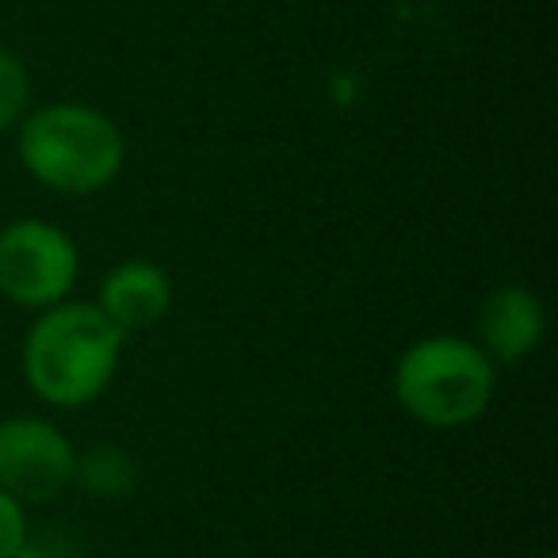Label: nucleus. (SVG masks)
Listing matches in <instances>:
<instances>
[{
  "instance_id": "20e7f679",
  "label": "nucleus",
  "mask_w": 558,
  "mask_h": 558,
  "mask_svg": "<svg viewBox=\"0 0 558 558\" xmlns=\"http://www.w3.org/2000/svg\"><path fill=\"white\" fill-rule=\"evenodd\" d=\"M81 248L58 222L16 218L0 226V295L24 311L65 303L77 288Z\"/></svg>"
},
{
  "instance_id": "9b49d317",
  "label": "nucleus",
  "mask_w": 558,
  "mask_h": 558,
  "mask_svg": "<svg viewBox=\"0 0 558 558\" xmlns=\"http://www.w3.org/2000/svg\"><path fill=\"white\" fill-rule=\"evenodd\" d=\"M539 558H555V555H539Z\"/></svg>"
},
{
  "instance_id": "1a4fd4ad",
  "label": "nucleus",
  "mask_w": 558,
  "mask_h": 558,
  "mask_svg": "<svg viewBox=\"0 0 558 558\" xmlns=\"http://www.w3.org/2000/svg\"><path fill=\"white\" fill-rule=\"evenodd\" d=\"M32 111V70L16 50L0 47V134L16 131Z\"/></svg>"
},
{
  "instance_id": "6e6552de",
  "label": "nucleus",
  "mask_w": 558,
  "mask_h": 558,
  "mask_svg": "<svg viewBox=\"0 0 558 558\" xmlns=\"http://www.w3.org/2000/svg\"><path fill=\"white\" fill-rule=\"evenodd\" d=\"M73 486L88 489L93 497H126L138 486V459L119 444H93L77 451Z\"/></svg>"
},
{
  "instance_id": "39448f33",
  "label": "nucleus",
  "mask_w": 558,
  "mask_h": 558,
  "mask_svg": "<svg viewBox=\"0 0 558 558\" xmlns=\"http://www.w3.org/2000/svg\"><path fill=\"white\" fill-rule=\"evenodd\" d=\"M77 448L39 413H12L0 421V489L20 505H50L73 486Z\"/></svg>"
},
{
  "instance_id": "9d476101",
  "label": "nucleus",
  "mask_w": 558,
  "mask_h": 558,
  "mask_svg": "<svg viewBox=\"0 0 558 558\" xmlns=\"http://www.w3.org/2000/svg\"><path fill=\"white\" fill-rule=\"evenodd\" d=\"M27 509L12 494L0 489V558H16L27 543Z\"/></svg>"
},
{
  "instance_id": "7ed1b4c3",
  "label": "nucleus",
  "mask_w": 558,
  "mask_h": 558,
  "mask_svg": "<svg viewBox=\"0 0 558 558\" xmlns=\"http://www.w3.org/2000/svg\"><path fill=\"white\" fill-rule=\"evenodd\" d=\"M395 402L417 425L463 428L489 410L497 395V364L459 333L417 337L395 364Z\"/></svg>"
},
{
  "instance_id": "423d86ee",
  "label": "nucleus",
  "mask_w": 558,
  "mask_h": 558,
  "mask_svg": "<svg viewBox=\"0 0 558 558\" xmlns=\"http://www.w3.org/2000/svg\"><path fill=\"white\" fill-rule=\"evenodd\" d=\"M543 337H547V306L532 288L505 283L482 299L474 344L494 364H520L539 349Z\"/></svg>"
},
{
  "instance_id": "0eeeda50",
  "label": "nucleus",
  "mask_w": 558,
  "mask_h": 558,
  "mask_svg": "<svg viewBox=\"0 0 558 558\" xmlns=\"http://www.w3.org/2000/svg\"><path fill=\"white\" fill-rule=\"evenodd\" d=\"M96 306L123 337L138 333V329H154L172 311V279L157 260L126 256L104 271Z\"/></svg>"
},
{
  "instance_id": "f03ea898",
  "label": "nucleus",
  "mask_w": 558,
  "mask_h": 558,
  "mask_svg": "<svg viewBox=\"0 0 558 558\" xmlns=\"http://www.w3.org/2000/svg\"><path fill=\"white\" fill-rule=\"evenodd\" d=\"M16 157L35 184L58 195H96L123 177L126 138L93 104H39L16 126Z\"/></svg>"
},
{
  "instance_id": "f257e3e1",
  "label": "nucleus",
  "mask_w": 558,
  "mask_h": 558,
  "mask_svg": "<svg viewBox=\"0 0 558 558\" xmlns=\"http://www.w3.org/2000/svg\"><path fill=\"white\" fill-rule=\"evenodd\" d=\"M126 337L96 303L65 299L35 314L24 333L20 367L27 390L58 410H85L111 387Z\"/></svg>"
}]
</instances>
